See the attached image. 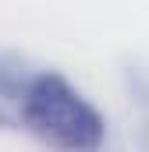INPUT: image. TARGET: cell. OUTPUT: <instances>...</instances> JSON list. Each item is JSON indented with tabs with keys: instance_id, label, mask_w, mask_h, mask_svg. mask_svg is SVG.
I'll list each match as a JSON object with an SVG mask.
<instances>
[{
	"instance_id": "obj_1",
	"label": "cell",
	"mask_w": 149,
	"mask_h": 152,
	"mask_svg": "<svg viewBox=\"0 0 149 152\" xmlns=\"http://www.w3.org/2000/svg\"><path fill=\"white\" fill-rule=\"evenodd\" d=\"M14 106L25 131L60 152H96L107 138L103 113L57 71H32Z\"/></svg>"
},
{
	"instance_id": "obj_2",
	"label": "cell",
	"mask_w": 149,
	"mask_h": 152,
	"mask_svg": "<svg viewBox=\"0 0 149 152\" xmlns=\"http://www.w3.org/2000/svg\"><path fill=\"white\" fill-rule=\"evenodd\" d=\"M32 71H25V64L18 57H0V99H18V92L25 88Z\"/></svg>"
}]
</instances>
